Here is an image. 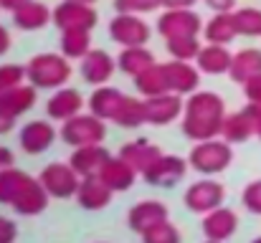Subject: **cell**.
I'll return each instance as SVG.
<instances>
[{
  "mask_svg": "<svg viewBox=\"0 0 261 243\" xmlns=\"http://www.w3.org/2000/svg\"><path fill=\"white\" fill-rule=\"evenodd\" d=\"M233 18H236L239 36L261 38V10L259 8H239V10H233Z\"/></svg>",
  "mask_w": 261,
  "mask_h": 243,
  "instance_id": "36",
  "label": "cell"
},
{
  "mask_svg": "<svg viewBox=\"0 0 261 243\" xmlns=\"http://www.w3.org/2000/svg\"><path fill=\"white\" fill-rule=\"evenodd\" d=\"M99 15L94 5L76 3V0H64L54 8V25L59 31H91L96 25Z\"/></svg>",
  "mask_w": 261,
  "mask_h": 243,
  "instance_id": "8",
  "label": "cell"
},
{
  "mask_svg": "<svg viewBox=\"0 0 261 243\" xmlns=\"http://www.w3.org/2000/svg\"><path fill=\"white\" fill-rule=\"evenodd\" d=\"M231 162H233L231 142L218 140V137H216V140L195 142L193 150H190V155H188V165H190L195 172L205 175V177L226 172V170L231 167Z\"/></svg>",
  "mask_w": 261,
  "mask_h": 243,
  "instance_id": "3",
  "label": "cell"
},
{
  "mask_svg": "<svg viewBox=\"0 0 261 243\" xmlns=\"http://www.w3.org/2000/svg\"><path fill=\"white\" fill-rule=\"evenodd\" d=\"M205 243H223V241H211V238H208V241H205Z\"/></svg>",
  "mask_w": 261,
  "mask_h": 243,
  "instance_id": "52",
  "label": "cell"
},
{
  "mask_svg": "<svg viewBox=\"0 0 261 243\" xmlns=\"http://www.w3.org/2000/svg\"><path fill=\"white\" fill-rule=\"evenodd\" d=\"M198 0H163V8H193Z\"/></svg>",
  "mask_w": 261,
  "mask_h": 243,
  "instance_id": "46",
  "label": "cell"
},
{
  "mask_svg": "<svg viewBox=\"0 0 261 243\" xmlns=\"http://www.w3.org/2000/svg\"><path fill=\"white\" fill-rule=\"evenodd\" d=\"M76 3H89V5H94L96 0H76Z\"/></svg>",
  "mask_w": 261,
  "mask_h": 243,
  "instance_id": "49",
  "label": "cell"
},
{
  "mask_svg": "<svg viewBox=\"0 0 261 243\" xmlns=\"http://www.w3.org/2000/svg\"><path fill=\"white\" fill-rule=\"evenodd\" d=\"M182 200H185L188 210H193V213H198V215H205V213H211V210H216V208L223 205V200H226V187H223L221 182L205 177V180L193 182V185L185 190V198H182Z\"/></svg>",
  "mask_w": 261,
  "mask_h": 243,
  "instance_id": "9",
  "label": "cell"
},
{
  "mask_svg": "<svg viewBox=\"0 0 261 243\" xmlns=\"http://www.w3.org/2000/svg\"><path fill=\"white\" fill-rule=\"evenodd\" d=\"M163 155H165V152H163L158 145H150V142H147V140H142V137H140V140H135V142H127V145L119 150V157L129 162L140 175H145L155 162L163 157Z\"/></svg>",
  "mask_w": 261,
  "mask_h": 243,
  "instance_id": "25",
  "label": "cell"
},
{
  "mask_svg": "<svg viewBox=\"0 0 261 243\" xmlns=\"http://www.w3.org/2000/svg\"><path fill=\"white\" fill-rule=\"evenodd\" d=\"M48 23H54V10H48L38 0H25L13 10V25L20 31H41Z\"/></svg>",
  "mask_w": 261,
  "mask_h": 243,
  "instance_id": "22",
  "label": "cell"
},
{
  "mask_svg": "<svg viewBox=\"0 0 261 243\" xmlns=\"http://www.w3.org/2000/svg\"><path fill=\"white\" fill-rule=\"evenodd\" d=\"M135 89H137L145 99L160 96V94L170 91V89H168V76H165L163 64H155V66H150L147 71H142L140 76H135Z\"/></svg>",
  "mask_w": 261,
  "mask_h": 243,
  "instance_id": "32",
  "label": "cell"
},
{
  "mask_svg": "<svg viewBox=\"0 0 261 243\" xmlns=\"http://www.w3.org/2000/svg\"><path fill=\"white\" fill-rule=\"evenodd\" d=\"M231 64H233V53L221 46V43H208L200 48L198 59H195V66L200 69V74H208V76H221V74H228L231 71Z\"/></svg>",
  "mask_w": 261,
  "mask_h": 243,
  "instance_id": "24",
  "label": "cell"
},
{
  "mask_svg": "<svg viewBox=\"0 0 261 243\" xmlns=\"http://www.w3.org/2000/svg\"><path fill=\"white\" fill-rule=\"evenodd\" d=\"M256 137L261 140V122H259V127H256Z\"/></svg>",
  "mask_w": 261,
  "mask_h": 243,
  "instance_id": "50",
  "label": "cell"
},
{
  "mask_svg": "<svg viewBox=\"0 0 261 243\" xmlns=\"http://www.w3.org/2000/svg\"><path fill=\"white\" fill-rule=\"evenodd\" d=\"M213 13H226V10H233L236 8V0H203Z\"/></svg>",
  "mask_w": 261,
  "mask_h": 243,
  "instance_id": "43",
  "label": "cell"
},
{
  "mask_svg": "<svg viewBox=\"0 0 261 243\" xmlns=\"http://www.w3.org/2000/svg\"><path fill=\"white\" fill-rule=\"evenodd\" d=\"M112 195H114V190H112L99 175H87V177H82V182H79L76 203H79L84 210H104V208L112 203Z\"/></svg>",
  "mask_w": 261,
  "mask_h": 243,
  "instance_id": "13",
  "label": "cell"
},
{
  "mask_svg": "<svg viewBox=\"0 0 261 243\" xmlns=\"http://www.w3.org/2000/svg\"><path fill=\"white\" fill-rule=\"evenodd\" d=\"M56 137H59V132L54 129L51 122L36 119V122H28V124L20 129L18 145H20V150L28 152V155H41V152L51 150V145L56 142Z\"/></svg>",
  "mask_w": 261,
  "mask_h": 243,
  "instance_id": "11",
  "label": "cell"
},
{
  "mask_svg": "<svg viewBox=\"0 0 261 243\" xmlns=\"http://www.w3.org/2000/svg\"><path fill=\"white\" fill-rule=\"evenodd\" d=\"M165 69V76H168V89L175 91V94H193L198 91V84H200V69L193 66L190 61H168L163 64Z\"/></svg>",
  "mask_w": 261,
  "mask_h": 243,
  "instance_id": "17",
  "label": "cell"
},
{
  "mask_svg": "<svg viewBox=\"0 0 261 243\" xmlns=\"http://www.w3.org/2000/svg\"><path fill=\"white\" fill-rule=\"evenodd\" d=\"M168 43V53L177 61H195L203 43L198 41V36H182V38H170Z\"/></svg>",
  "mask_w": 261,
  "mask_h": 243,
  "instance_id": "35",
  "label": "cell"
},
{
  "mask_svg": "<svg viewBox=\"0 0 261 243\" xmlns=\"http://www.w3.org/2000/svg\"><path fill=\"white\" fill-rule=\"evenodd\" d=\"M142 243H182V238H180V231L170 221H163L142 233Z\"/></svg>",
  "mask_w": 261,
  "mask_h": 243,
  "instance_id": "37",
  "label": "cell"
},
{
  "mask_svg": "<svg viewBox=\"0 0 261 243\" xmlns=\"http://www.w3.org/2000/svg\"><path fill=\"white\" fill-rule=\"evenodd\" d=\"M251 243H261V236H259V238H254V241H251Z\"/></svg>",
  "mask_w": 261,
  "mask_h": 243,
  "instance_id": "51",
  "label": "cell"
},
{
  "mask_svg": "<svg viewBox=\"0 0 261 243\" xmlns=\"http://www.w3.org/2000/svg\"><path fill=\"white\" fill-rule=\"evenodd\" d=\"M241 203H244V208H246L249 213L261 215V180H254V182H249V185L244 187Z\"/></svg>",
  "mask_w": 261,
  "mask_h": 243,
  "instance_id": "40",
  "label": "cell"
},
{
  "mask_svg": "<svg viewBox=\"0 0 261 243\" xmlns=\"http://www.w3.org/2000/svg\"><path fill=\"white\" fill-rule=\"evenodd\" d=\"M15 238H18V226L10 218L0 215V243H15Z\"/></svg>",
  "mask_w": 261,
  "mask_h": 243,
  "instance_id": "41",
  "label": "cell"
},
{
  "mask_svg": "<svg viewBox=\"0 0 261 243\" xmlns=\"http://www.w3.org/2000/svg\"><path fill=\"white\" fill-rule=\"evenodd\" d=\"M158 8H163V0H114V10L117 13L142 15V13H152Z\"/></svg>",
  "mask_w": 261,
  "mask_h": 243,
  "instance_id": "39",
  "label": "cell"
},
{
  "mask_svg": "<svg viewBox=\"0 0 261 243\" xmlns=\"http://www.w3.org/2000/svg\"><path fill=\"white\" fill-rule=\"evenodd\" d=\"M112 155L101 147V145H84V147H74V152H71V157H69V165L82 175V177H87V175H96L99 170H101V165L109 160Z\"/></svg>",
  "mask_w": 261,
  "mask_h": 243,
  "instance_id": "26",
  "label": "cell"
},
{
  "mask_svg": "<svg viewBox=\"0 0 261 243\" xmlns=\"http://www.w3.org/2000/svg\"><path fill=\"white\" fill-rule=\"evenodd\" d=\"M203 36L208 43H221V46H228L236 36H239V28H236V18H233V10H226V13H213V18L203 25Z\"/></svg>",
  "mask_w": 261,
  "mask_h": 243,
  "instance_id": "28",
  "label": "cell"
},
{
  "mask_svg": "<svg viewBox=\"0 0 261 243\" xmlns=\"http://www.w3.org/2000/svg\"><path fill=\"white\" fill-rule=\"evenodd\" d=\"M41 185L48 190L51 198H76V190H79V182H82V175L69 165V162H51L41 170L38 175Z\"/></svg>",
  "mask_w": 261,
  "mask_h": 243,
  "instance_id": "5",
  "label": "cell"
},
{
  "mask_svg": "<svg viewBox=\"0 0 261 243\" xmlns=\"http://www.w3.org/2000/svg\"><path fill=\"white\" fill-rule=\"evenodd\" d=\"M261 74V48H241L239 53H233V64L228 76L236 84H246L249 79Z\"/></svg>",
  "mask_w": 261,
  "mask_h": 243,
  "instance_id": "30",
  "label": "cell"
},
{
  "mask_svg": "<svg viewBox=\"0 0 261 243\" xmlns=\"http://www.w3.org/2000/svg\"><path fill=\"white\" fill-rule=\"evenodd\" d=\"M163 221H168V205L165 203H160V200H140V203H135L132 208H129V213H127V226H129V231H135V233H145V231H150L152 226H158V223H163Z\"/></svg>",
  "mask_w": 261,
  "mask_h": 243,
  "instance_id": "12",
  "label": "cell"
},
{
  "mask_svg": "<svg viewBox=\"0 0 261 243\" xmlns=\"http://www.w3.org/2000/svg\"><path fill=\"white\" fill-rule=\"evenodd\" d=\"M114 124H119L124 129H137V127L147 124L145 101H140L135 96H127L124 104H122V109H119V114H117V119H114Z\"/></svg>",
  "mask_w": 261,
  "mask_h": 243,
  "instance_id": "34",
  "label": "cell"
},
{
  "mask_svg": "<svg viewBox=\"0 0 261 243\" xmlns=\"http://www.w3.org/2000/svg\"><path fill=\"white\" fill-rule=\"evenodd\" d=\"M25 79H28L25 66H18V64H3V66H0V94L8 91V89H13V86H20Z\"/></svg>",
  "mask_w": 261,
  "mask_h": 243,
  "instance_id": "38",
  "label": "cell"
},
{
  "mask_svg": "<svg viewBox=\"0 0 261 243\" xmlns=\"http://www.w3.org/2000/svg\"><path fill=\"white\" fill-rule=\"evenodd\" d=\"M23 3H25V0H0V8H3V10H10V13H13V10H15L18 5H23Z\"/></svg>",
  "mask_w": 261,
  "mask_h": 243,
  "instance_id": "48",
  "label": "cell"
},
{
  "mask_svg": "<svg viewBox=\"0 0 261 243\" xmlns=\"http://www.w3.org/2000/svg\"><path fill=\"white\" fill-rule=\"evenodd\" d=\"M13 127H15V119H10V117L0 114V137H3V134H8Z\"/></svg>",
  "mask_w": 261,
  "mask_h": 243,
  "instance_id": "47",
  "label": "cell"
},
{
  "mask_svg": "<svg viewBox=\"0 0 261 243\" xmlns=\"http://www.w3.org/2000/svg\"><path fill=\"white\" fill-rule=\"evenodd\" d=\"M13 162H15V155H13L8 147L0 145V172H5L8 167H13Z\"/></svg>",
  "mask_w": 261,
  "mask_h": 243,
  "instance_id": "44",
  "label": "cell"
},
{
  "mask_svg": "<svg viewBox=\"0 0 261 243\" xmlns=\"http://www.w3.org/2000/svg\"><path fill=\"white\" fill-rule=\"evenodd\" d=\"M124 99H127V94H122L114 86H107V84L96 86L91 91V96H89V112L96 114L104 122H114L119 109H122V104H124Z\"/></svg>",
  "mask_w": 261,
  "mask_h": 243,
  "instance_id": "18",
  "label": "cell"
},
{
  "mask_svg": "<svg viewBox=\"0 0 261 243\" xmlns=\"http://www.w3.org/2000/svg\"><path fill=\"white\" fill-rule=\"evenodd\" d=\"M251 134H256V122L251 119V114H249L246 109L226 114V119H223V132H221V137H223L226 142L239 145V142H246Z\"/></svg>",
  "mask_w": 261,
  "mask_h": 243,
  "instance_id": "29",
  "label": "cell"
},
{
  "mask_svg": "<svg viewBox=\"0 0 261 243\" xmlns=\"http://www.w3.org/2000/svg\"><path fill=\"white\" fill-rule=\"evenodd\" d=\"M150 66H155V56L147 46H124L117 56V69L132 79L140 76L142 71H147Z\"/></svg>",
  "mask_w": 261,
  "mask_h": 243,
  "instance_id": "27",
  "label": "cell"
},
{
  "mask_svg": "<svg viewBox=\"0 0 261 243\" xmlns=\"http://www.w3.org/2000/svg\"><path fill=\"white\" fill-rule=\"evenodd\" d=\"M200 31H203V20L193 8H165V13L158 18V33L165 41L198 36Z\"/></svg>",
  "mask_w": 261,
  "mask_h": 243,
  "instance_id": "6",
  "label": "cell"
},
{
  "mask_svg": "<svg viewBox=\"0 0 261 243\" xmlns=\"http://www.w3.org/2000/svg\"><path fill=\"white\" fill-rule=\"evenodd\" d=\"M84 109V96L82 91L71 89V86H61L54 91V96L46 101V114L56 122H66L71 117H76Z\"/></svg>",
  "mask_w": 261,
  "mask_h": 243,
  "instance_id": "15",
  "label": "cell"
},
{
  "mask_svg": "<svg viewBox=\"0 0 261 243\" xmlns=\"http://www.w3.org/2000/svg\"><path fill=\"white\" fill-rule=\"evenodd\" d=\"M10 51V33L0 25V56H5Z\"/></svg>",
  "mask_w": 261,
  "mask_h": 243,
  "instance_id": "45",
  "label": "cell"
},
{
  "mask_svg": "<svg viewBox=\"0 0 261 243\" xmlns=\"http://www.w3.org/2000/svg\"><path fill=\"white\" fill-rule=\"evenodd\" d=\"M145 112H147V124L165 127V124H173L175 119L185 112V101L180 99V94L165 91L160 96L145 99Z\"/></svg>",
  "mask_w": 261,
  "mask_h": 243,
  "instance_id": "10",
  "label": "cell"
},
{
  "mask_svg": "<svg viewBox=\"0 0 261 243\" xmlns=\"http://www.w3.org/2000/svg\"><path fill=\"white\" fill-rule=\"evenodd\" d=\"M185 170H188V160H182L180 155H163L160 160L145 172V180L150 185L173 187V185H177L185 177Z\"/></svg>",
  "mask_w": 261,
  "mask_h": 243,
  "instance_id": "14",
  "label": "cell"
},
{
  "mask_svg": "<svg viewBox=\"0 0 261 243\" xmlns=\"http://www.w3.org/2000/svg\"><path fill=\"white\" fill-rule=\"evenodd\" d=\"M25 74L36 89H61L71 79V64L61 51L59 53H36L25 64Z\"/></svg>",
  "mask_w": 261,
  "mask_h": 243,
  "instance_id": "2",
  "label": "cell"
},
{
  "mask_svg": "<svg viewBox=\"0 0 261 243\" xmlns=\"http://www.w3.org/2000/svg\"><path fill=\"white\" fill-rule=\"evenodd\" d=\"M114 69H117V59H112L101 48H91L82 59V76L91 86H104L107 81L112 79Z\"/></svg>",
  "mask_w": 261,
  "mask_h": 243,
  "instance_id": "19",
  "label": "cell"
},
{
  "mask_svg": "<svg viewBox=\"0 0 261 243\" xmlns=\"http://www.w3.org/2000/svg\"><path fill=\"white\" fill-rule=\"evenodd\" d=\"M226 101L216 91H193L182 112V134L193 142L216 140L223 132Z\"/></svg>",
  "mask_w": 261,
  "mask_h": 243,
  "instance_id": "1",
  "label": "cell"
},
{
  "mask_svg": "<svg viewBox=\"0 0 261 243\" xmlns=\"http://www.w3.org/2000/svg\"><path fill=\"white\" fill-rule=\"evenodd\" d=\"M48 190L41 185V180L38 177H31L28 180V185L20 190V195L13 200V210L18 213V215H25V218H33V215H41L46 208H48Z\"/></svg>",
  "mask_w": 261,
  "mask_h": 243,
  "instance_id": "16",
  "label": "cell"
},
{
  "mask_svg": "<svg viewBox=\"0 0 261 243\" xmlns=\"http://www.w3.org/2000/svg\"><path fill=\"white\" fill-rule=\"evenodd\" d=\"M239 228V215L231 208H216L211 213H205L203 218V233L211 241H228Z\"/></svg>",
  "mask_w": 261,
  "mask_h": 243,
  "instance_id": "21",
  "label": "cell"
},
{
  "mask_svg": "<svg viewBox=\"0 0 261 243\" xmlns=\"http://www.w3.org/2000/svg\"><path fill=\"white\" fill-rule=\"evenodd\" d=\"M33 106H36V86L33 84H20V86H13L0 94V114H5L10 119H18L20 114H25Z\"/></svg>",
  "mask_w": 261,
  "mask_h": 243,
  "instance_id": "23",
  "label": "cell"
},
{
  "mask_svg": "<svg viewBox=\"0 0 261 243\" xmlns=\"http://www.w3.org/2000/svg\"><path fill=\"white\" fill-rule=\"evenodd\" d=\"M59 48L69 61H82L91 51V31H61Z\"/></svg>",
  "mask_w": 261,
  "mask_h": 243,
  "instance_id": "31",
  "label": "cell"
},
{
  "mask_svg": "<svg viewBox=\"0 0 261 243\" xmlns=\"http://www.w3.org/2000/svg\"><path fill=\"white\" fill-rule=\"evenodd\" d=\"M244 96L254 104H261V74L244 84Z\"/></svg>",
  "mask_w": 261,
  "mask_h": 243,
  "instance_id": "42",
  "label": "cell"
},
{
  "mask_svg": "<svg viewBox=\"0 0 261 243\" xmlns=\"http://www.w3.org/2000/svg\"><path fill=\"white\" fill-rule=\"evenodd\" d=\"M96 175H99L114 193H124V190H129V187L135 185V180H137L140 172L127 160H122V157L117 155V157H109V160L104 162Z\"/></svg>",
  "mask_w": 261,
  "mask_h": 243,
  "instance_id": "20",
  "label": "cell"
},
{
  "mask_svg": "<svg viewBox=\"0 0 261 243\" xmlns=\"http://www.w3.org/2000/svg\"><path fill=\"white\" fill-rule=\"evenodd\" d=\"M59 137L69 145V147H84V145H101L107 137V124L104 119H99L96 114H76L71 119H66L61 124Z\"/></svg>",
  "mask_w": 261,
  "mask_h": 243,
  "instance_id": "4",
  "label": "cell"
},
{
  "mask_svg": "<svg viewBox=\"0 0 261 243\" xmlns=\"http://www.w3.org/2000/svg\"><path fill=\"white\" fill-rule=\"evenodd\" d=\"M109 38L114 43L124 46H147L150 41V25L135 15V13H117L109 20Z\"/></svg>",
  "mask_w": 261,
  "mask_h": 243,
  "instance_id": "7",
  "label": "cell"
},
{
  "mask_svg": "<svg viewBox=\"0 0 261 243\" xmlns=\"http://www.w3.org/2000/svg\"><path fill=\"white\" fill-rule=\"evenodd\" d=\"M28 180L31 175H25L18 167H8L5 172H0V205H13V200L20 195Z\"/></svg>",
  "mask_w": 261,
  "mask_h": 243,
  "instance_id": "33",
  "label": "cell"
}]
</instances>
